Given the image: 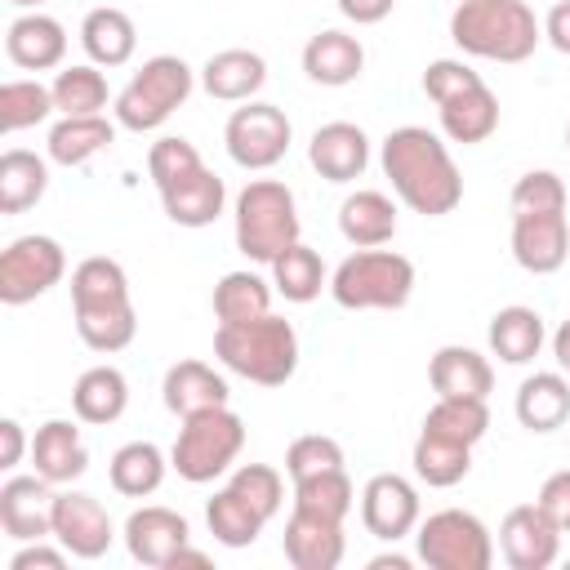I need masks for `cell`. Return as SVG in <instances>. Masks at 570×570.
<instances>
[{"label":"cell","mask_w":570,"mask_h":570,"mask_svg":"<svg viewBox=\"0 0 570 570\" xmlns=\"http://www.w3.org/2000/svg\"><path fill=\"white\" fill-rule=\"evenodd\" d=\"M379 165L392 178L396 200L423 218H445L463 200V174H459L445 138L423 125L392 129L379 147Z\"/></svg>","instance_id":"obj_1"},{"label":"cell","mask_w":570,"mask_h":570,"mask_svg":"<svg viewBox=\"0 0 570 570\" xmlns=\"http://www.w3.org/2000/svg\"><path fill=\"white\" fill-rule=\"evenodd\" d=\"M71 316L89 352H125L138 334V312L129 298V276L116 258L89 254L71 267Z\"/></svg>","instance_id":"obj_2"},{"label":"cell","mask_w":570,"mask_h":570,"mask_svg":"<svg viewBox=\"0 0 570 570\" xmlns=\"http://www.w3.org/2000/svg\"><path fill=\"white\" fill-rule=\"evenodd\" d=\"M450 40L468 58L525 62L543 40V22L525 0H459L450 13Z\"/></svg>","instance_id":"obj_3"},{"label":"cell","mask_w":570,"mask_h":570,"mask_svg":"<svg viewBox=\"0 0 570 570\" xmlns=\"http://www.w3.org/2000/svg\"><path fill=\"white\" fill-rule=\"evenodd\" d=\"M214 356L232 374H240L258 387H285L298 370V330L276 312L240 321V325H218Z\"/></svg>","instance_id":"obj_4"},{"label":"cell","mask_w":570,"mask_h":570,"mask_svg":"<svg viewBox=\"0 0 570 570\" xmlns=\"http://www.w3.org/2000/svg\"><path fill=\"white\" fill-rule=\"evenodd\" d=\"M232 227H236V249L249 263H272L281 249L303 240L298 223V200L281 178H249L236 191L232 205Z\"/></svg>","instance_id":"obj_5"},{"label":"cell","mask_w":570,"mask_h":570,"mask_svg":"<svg viewBox=\"0 0 570 570\" xmlns=\"http://www.w3.org/2000/svg\"><path fill=\"white\" fill-rule=\"evenodd\" d=\"M414 294V263L396 249H356L330 276V298L347 312H401Z\"/></svg>","instance_id":"obj_6"},{"label":"cell","mask_w":570,"mask_h":570,"mask_svg":"<svg viewBox=\"0 0 570 570\" xmlns=\"http://www.w3.org/2000/svg\"><path fill=\"white\" fill-rule=\"evenodd\" d=\"M240 450H245V419L232 405H214V410L183 419V428L169 445V468L187 485H205V481H218L223 472H232Z\"/></svg>","instance_id":"obj_7"},{"label":"cell","mask_w":570,"mask_h":570,"mask_svg":"<svg viewBox=\"0 0 570 570\" xmlns=\"http://www.w3.org/2000/svg\"><path fill=\"white\" fill-rule=\"evenodd\" d=\"M191 89H196V71L178 53H156L116 94V102H111L116 125L129 134H151L191 98Z\"/></svg>","instance_id":"obj_8"},{"label":"cell","mask_w":570,"mask_h":570,"mask_svg":"<svg viewBox=\"0 0 570 570\" xmlns=\"http://www.w3.org/2000/svg\"><path fill=\"white\" fill-rule=\"evenodd\" d=\"M414 552L428 570H490L494 566L490 525L468 508L428 512L414 530Z\"/></svg>","instance_id":"obj_9"},{"label":"cell","mask_w":570,"mask_h":570,"mask_svg":"<svg viewBox=\"0 0 570 570\" xmlns=\"http://www.w3.org/2000/svg\"><path fill=\"white\" fill-rule=\"evenodd\" d=\"M62 276H67V249L53 236L27 232V236H13L0 249V303L4 307L36 303Z\"/></svg>","instance_id":"obj_10"},{"label":"cell","mask_w":570,"mask_h":570,"mask_svg":"<svg viewBox=\"0 0 570 570\" xmlns=\"http://www.w3.org/2000/svg\"><path fill=\"white\" fill-rule=\"evenodd\" d=\"M289 138H294V125L289 116L276 107V102H258L249 98L245 107H236L223 125V142H227V156L240 165V169H272L285 160L289 151Z\"/></svg>","instance_id":"obj_11"},{"label":"cell","mask_w":570,"mask_h":570,"mask_svg":"<svg viewBox=\"0 0 570 570\" xmlns=\"http://www.w3.org/2000/svg\"><path fill=\"white\" fill-rule=\"evenodd\" d=\"M423 521V503L410 476L401 472H374L361 490V525L383 539V543H401L405 534H414Z\"/></svg>","instance_id":"obj_12"},{"label":"cell","mask_w":570,"mask_h":570,"mask_svg":"<svg viewBox=\"0 0 570 570\" xmlns=\"http://www.w3.org/2000/svg\"><path fill=\"white\" fill-rule=\"evenodd\" d=\"M53 539L76 561H98V557H107V548L116 539V525H111V512L94 494L58 490L53 494Z\"/></svg>","instance_id":"obj_13"},{"label":"cell","mask_w":570,"mask_h":570,"mask_svg":"<svg viewBox=\"0 0 570 570\" xmlns=\"http://www.w3.org/2000/svg\"><path fill=\"white\" fill-rule=\"evenodd\" d=\"M512 258L530 276H552L570 258V218L566 209L512 214Z\"/></svg>","instance_id":"obj_14"},{"label":"cell","mask_w":570,"mask_h":570,"mask_svg":"<svg viewBox=\"0 0 570 570\" xmlns=\"http://www.w3.org/2000/svg\"><path fill=\"white\" fill-rule=\"evenodd\" d=\"M191 543V525L183 512L165 508V503H142L129 512L125 521V548L134 561L142 566H156V570H169L174 557Z\"/></svg>","instance_id":"obj_15"},{"label":"cell","mask_w":570,"mask_h":570,"mask_svg":"<svg viewBox=\"0 0 570 570\" xmlns=\"http://www.w3.org/2000/svg\"><path fill=\"white\" fill-rule=\"evenodd\" d=\"M499 548L512 570H548L561 552V530L539 503H517L499 525Z\"/></svg>","instance_id":"obj_16"},{"label":"cell","mask_w":570,"mask_h":570,"mask_svg":"<svg viewBox=\"0 0 570 570\" xmlns=\"http://www.w3.org/2000/svg\"><path fill=\"white\" fill-rule=\"evenodd\" d=\"M53 481H45L40 472L31 476H9L0 485V530L13 543H31V539H53Z\"/></svg>","instance_id":"obj_17"},{"label":"cell","mask_w":570,"mask_h":570,"mask_svg":"<svg viewBox=\"0 0 570 570\" xmlns=\"http://www.w3.org/2000/svg\"><path fill=\"white\" fill-rule=\"evenodd\" d=\"M281 548H285V561L294 570H334L343 561V552H347L343 521L321 517V512H307V508H289Z\"/></svg>","instance_id":"obj_18"},{"label":"cell","mask_w":570,"mask_h":570,"mask_svg":"<svg viewBox=\"0 0 570 570\" xmlns=\"http://www.w3.org/2000/svg\"><path fill=\"white\" fill-rule=\"evenodd\" d=\"M4 53L22 71H53L67 58V27L53 13L22 9L4 31Z\"/></svg>","instance_id":"obj_19"},{"label":"cell","mask_w":570,"mask_h":570,"mask_svg":"<svg viewBox=\"0 0 570 570\" xmlns=\"http://www.w3.org/2000/svg\"><path fill=\"white\" fill-rule=\"evenodd\" d=\"M307 165L325 178V183H352L365 174L370 165V138L361 125L352 120H330L312 134L307 142Z\"/></svg>","instance_id":"obj_20"},{"label":"cell","mask_w":570,"mask_h":570,"mask_svg":"<svg viewBox=\"0 0 570 570\" xmlns=\"http://www.w3.org/2000/svg\"><path fill=\"white\" fill-rule=\"evenodd\" d=\"M160 205H165V218L174 227H191L196 232V227H209L214 218H223V209H227V183L209 165H200V169L183 174L178 183L160 187Z\"/></svg>","instance_id":"obj_21"},{"label":"cell","mask_w":570,"mask_h":570,"mask_svg":"<svg viewBox=\"0 0 570 570\" xmlns=\"http://www.w3.org/2000/svg\"><path fill=\"white\" fill-rule=\"evenodd\" d=\"M31 463L45 481L71 485L76 476L89 472V445L71 419H45L31 436Z\"/></svg>","instance_id":"obj_22"},{"label":"cell","mask_w":570,"mask_h":570,"mask_svg":"<svg viewBox=\"0 0 570 570\" xmlns=\"http://www.w3.org/2000/svg\"><path fill=\"white\" fill-rule=\"evenodd\" d=\"M160 396H165V410H169V414L187 419V414L227 405V401H232V387H227V379H223L214 365L187 356V361H174V365L165 370Z\"/></svg>","instance_id":"obj_23"},{"label":"cell","mask_w":570,"mask_h":570,"mask_svg":"<svg viewBox=\"0 0 570 570\" xmlns=\"http://www.w3.org/2000/svg\"><path fill=\"white\" fill-rule=\"evenodd\" d=\"M436 120H441V134L450 142L476 147L499 129V98H494V89L485 80H476V85L441 98L436 102Z\"/></svg>","instance_id":"obj_24"},{"label":"cell","mask_w":570,"mask_h":570,"mask_svg":"<svg viewBox=\"0 0 570 570\" xmlns=\"http://www.w3.org/2000/svg\"><path fill=\"white\" fill-rule=\"evenodd\" d=\"M428 383H432L436 396H476V401H485L494 392V365L476 347L445 343L428 361Z\"/></svg>","instance_id":"obj_25"},{"label":"cell","mask_w":570,"mask_h":570,"mask_svg":"<svg viewBox=\"0 0 570 570\" xmlns=\"http://www.w3.org/2000/svg\"><path fill=\"white\" fill-rule=\"evenodd\" d=\"M267 85V58L254 49H218L200 67V89L218 102H249Z\"/></svg>","instance_id":"obj_26"},{"label":"cell","mask_w":570,"mask_h":570,"mask_svg":"<svg viewBox=\"0 0 570 570\" xmlns=\"http://www.w3.org/2000/svg\"><path fill=\"white\" fill-rule=\"evenodd\" d=\"M361 67H365V45L338 27H325L303 45V71L312 85L343 89L361 76Z\"/></svg>","instance_id":"obj_27"},{"label":"cell","mask_w":570,"mask_h":570,"mask_svg":"<svg viewBox=\"0 0 570 570\" xmlns=\"http://www.w3.org/2000/svg\"><path fill=\"white\" fill-rule=\"evenodd\" d=\"M512 410H517V423L525 432L548 436V432L566 428V419H570V383H566V374L561 370H534L530 379H521Z\"/></svg>","instance_id":"obj_28"},{"label":"cell","mask_w":570,"mask_h":570,"mask_svg":"<svg viewBox=\"0 0 570 570\" xmlns=\"http://www.w3.org/2000/svg\"><path fill=\"white\" fill-rule=\"evenodd\" d=\"M338 232L347 245L356 249H374V245H387L396 236V200L387 191H374V187H356L352 196H343L338 205Z\"/></svg>","instance_id":"obj_29"},{"label":"cell","mask_w":570,"mask_h":570,"mask_svg":"<svg viewBox=\"0 0 570 570\" xmlns=\"http://www.w3.org/2000/svg\"><path fill=\"white\" fill-rule=\"evenodd\" d=\"M485 338H490V356H499L503 365H530V361L543 352L548 330H543V316H539L534 307L508 303V307H499V312L490 316Z\"/></svg>","instance_id":"obj_30"},{"label":"cell","mask_w":570,"mask_h":570,"mask_svg":"<svg viewBox=\"0 0 570 570\" xmlns=\"http://www.w3.org/2000/svg\"><path fill=\"white\" fill-rule=\"evenodd\" d=\"M80 49L89 53L94 67H125L138 49V27L125 9L116 4H98L85 13L80 22Z\"/></svg>","instance_id":"obj_31"},{"label":"cell","mask_w":570,"mask_h":570,"mask_svg":"<svg viewBox=\"0 0 570 570\" xmlns=\"http://www.w3.org/2000/svg\"><path fill=\"white\" fill-rule=\"evenodd\" d=\"M116 129H120V125L107 120L102 111H98V116H58V120L49 125L45 151H49L53 165L76 169V165L94 160L102 147H111V142H116Z\"/></svg>","instance_id":"obj_32"},{"label":"cell","mask_w":570,"mask_h":570,"mask_svg":"<svg viewBox=\"0 0 570 570\" xmlns=\"http://www.w3.org/2000/svg\"><path fill=\"white\" fill-rule=\"evenodd\" d=\"M129 405V379L116 365H89L71 387V410L89 428H107Z\"/></svg>","instance_id":"obj_33"},{"label":"cell","mask_w":570,"mask_h":570,"mask_svg":"<svg viewBox=\"0 0 570 570\" xmlns=\"http://www.w3.org/2000/svg\"><path fill=\"white\" fill-rule=\"evenodd\" d=\"M165 472H169V459L156 441H125L111 463H107V481L116 494L125 499H147L165 485Z\"/></svg>","instance_id":"obj_34"},{"label":"cell","mask_w":570,"mask_h":570,"mask_svg":"<svg viewBox=\"0 0 570 570\" xmlns=\"http://www.w3.org/2000/svg\"><path fill=\"white\" fill-rule=\"evenodd\" d=\"M45 191H49V160L27 147H9L0 156V214H22L40 205Z\"/></svg>","instance_id":"obj_35"},{"label":"cell","mask_w":570,"mask_h":570,"mask_svg":"<svg viewBox=\"0 0 570 570\" xmlns=\"http://www.w3.org/2000/svg\"><path fill=\"white\" fill-rule=\"evenodd\" d=\"M267 267H272V285H276V294H281L285 303H312L321 289H330L325 258H321L312 245H303V240H294L289 249H281Z\"/></svg>","instance_id":"obj_36"},{"label":"cell","mask_w":570,"mask_h":570,"mask_svg":"<svg viewBox=\"0 0 570 570\" xmlns=\"http://www.w3.org/2000/svg\"><path fill=\"white\" fill-rule=\"evenodd\" d=\"M272 294H276V285L263 281L258 272H249V267L227 272L214 285V316H218V325H240V321L267 316L272 312Z\"/></svg>","instance_id":"obj_37"},{"label":"cell","mask_w":570,"mask_h":570,"mask_svg":"<svg viewBox=\"0 0 570 570\" xmlns=\"http://www.w3.org/2000/svg\"><path fill=\"white\" fill-rule=\"evenodd\" d=\"M419 432H432V436H445V441L472 450L490 432V405L476 396H436V405L423 414Z\"/></svg>","instance_id":"obj_38"},{"label":"cell","mask_w":570,"mask_h":570,"mask_svg":"<svg viewBox=\"0 0 570 570\" xmlns=\"http://www.w3.org/2000/svg\"><path fill=\"white\" fill-rule=\"evenodd\" d=\"M410 463H414V476L432 490H450L459 485L468 472H472V450L468 445H454L445 436H432V432H419L414 450H410Z\"/></svg>","instance_id":"obj_39"},{"label":"cell","mask_w":570,"mask_h":570,"mask_svg":"<svg viewBox=\"0 0 570 570\" xmlns=\"http://www.w3.org/2000/svg\"><path fill=\"white\" fill-rule=\"evenodd\" d=\"M205 525H209V534H214L223 548H249V543L263 534L267 517H258L232 485H223V490H214V499L205 503Z\"/></svg>","instance_id":"obj_40"},{"label":"cell","mask_w":570,"mask_h":570,"mask_svg":"<svg viewBox=\"0 0 570 570\" xmlns=\"http://www.w3.org/2000/svg\"><path fill=\"white\" fill-rule=\"evenodd\" d=\"M53 107L58 116H98L107 107V76L102 67L94 62H71V67H58L53 76Z\"/></svg>","instance_id":"obj_41"},{"label":"cell","mask_w":570,"mask_h":570,"mask_svg":"<svg viewBox=\"0 0 570 570\" xmlns=\"http://www.w3.org/2000/svg\"><path fill=\"white\" fill-rule=\"evenodd\" d=\"M53 89L40 85V80H4L0 85V134H22V129H36L53 116Z\"/></svg>","instance_id":"obj_42"},{"label":"cell","mask_w":570,"mask_h":570,"mask_svg":"<svg viewBox=\"0 0 570 570\" xmlns=\"http://www.w3.org/2000/svg\"><path fill=\"white\" fill-rule=\"evenodd\" d=\"M294 508H307V512L347 521V512L356 508V485H352L347 468L316 472V476H298V481H294Z\"/></svg>","instance_id":"obj_43"},{"label":"cell","mask_w":570,"mask_h":570,"mask_svg":"<svg viewBox=\"0 0 570 570\" xmlns=\"http://www.w3.org/2000/svg\"><path fill=\"white\" fill-rule=\"evenodd\" d=\"M227 485L258 512V517H276L281 512V503H285V476L272 468V463H240V468H232V476H227Z\"/></svg>","instance_id":"obj_44"},{"label":"cell","mask_w":570,"mask_h":570,"mask_svg":"<svg viewBox=\"0 0 570 570\" xmlns=\"http://www.w3.org/2000/svg\"><path fill=\"white\" fill-rule=\"evenodd\" d=\"M200 165H205V160H200L196 142H187V138H178V134L156 138L151 151H147V174H151L156 191L169 187V183H178L183 174H191V169H200Z\"/></svg>","instance_id":"obj_45"},{"label":"cell","mask_w":570,"mask_h":570,"mask_svg":"<svg viewBox=\"0 0 570 570\" xmlns=\"http://www.w3.org/2000/svg\"><path fill=\"white\" fill-rule=\"evenodd\" d=\"M566 183H561V174H552V169H530V174H521L517 183H512V196H508V205H512V214H543V209H566Z\"/></svg>","instance_id":"obj_46"},{"label":"cell","mask_w":570,"mask_h":570,"mask_svg":"<svg viewBox=\"0 0 570 570\" xmlns=\"http://www.w3.org/2000/svg\"><path fill=\"white\" fill-rule=\"evenodd\" d=\"M334 468H343V445H338L334 436L307 432V436H294L289 450H285V472H289V481L316 476V472H334Z\"/></svg>","instance_id":"obj_47"},{"label":"cell","mask_w":570,"mask_h":570,"mask_svg":"<svg viewBox=\"0 0 570 570\" xmlns=\"http://www.w3.org/2000/svg\"><path fill=\"white\" fill-rule=\"evenodd\" d=\"M481 80V71H472L463 58H436V62H428V71H423V94L432 98V102H441V98H450V94H459V89H468V85H476Z\"/></svg>","instance_id":"obj_48"},{"label":"cell","mask_w":570,"mask_h":570,"mask_svg":"<svg viewBox=\"0 0 570 570\" xmlns=\"http://www.w3.org/2000/svg\"><path fill=\"white\" fill-rule=\"evenodd\" d=\"M534 503L552 517V525H557L561 534H570V468L552 472V476L539 485V499H534Z\"/></svg>","instance_id":"obj_49"},{"label":"cell","mask_w":570,"mask_h":570,"mask_svg":"<svg viewBox=\"0 0 570 570\" xmlns=\"http://www.w3.org/2000/svg\"><path fill=\"white\" fill-rule=\"evenodd\" d=\"M67 548L53 539H31V543H22L13 557H9V570H62L67 566Z\"/></svg>","instance_id":"obj_50"},{"label":"cell","mask_w":570,"mask_h":570,"mask_svg":"<svg viewBox=\"0 0 570 570\" xmlns=\"http://www.w3.org/2000/svg\"><path fill=\"white\" fill-rule=\"evenodd\" d=\"M27 450H31V441H27L22 423H18V419H0V468H4V472L18 468Z\"/></svg>","instance_id":"obj_51"},{"label":"cell","mask_w":570,"mask_h":570,"mask_svg":"<svg viewBox=\"0 0 570 570\" xmlns=\"http://www.w3.org/2000/svg\"><path fill=\"white\" fill-rule=\"evenodd\" d=\"M543 40H548L557 53L570 58V0H557V4L548 9V18H543Z\"/></svg>","instance_id":"obj_52"},{"label":"cell","mask_w":570,"mask_h":570,"mask_svg":"<svg viewBox=\"0 0 570 570\" xmlns=\"http://www.w3.org/2000/svg\"><path fill=\"white\" fill-rule=\"evenodd\" d=\"M392 4L396 0H338V13L347 22H356V27H374V22H383L392 13Z\"/></svg>","instance_id":"obj_53"},{"label":"cell","mask_w":570,"mask_h":570,"mask_svg":"<svg viewBox=\"0 0 570 570\" xmlns=\"http://www.w3.org/2000/svg\"><path fill=\"white\" fill-rule=\"evenodd\" d=\"M552 356H557V370L561 374H570V316L557 325V334H552Z\"/></svg>","instance_id":"obj_54"},{"label":"cell","mask_w":570,"mask_h":570,"mask_svg":"<svg viewBox=\"0 0 570 570\" xmlns=\"http://www.w3.org/2000/svg\"><path fill=\"white\" fill-rule=\"evenodd\" d=\"M410 570V557H401V552H379V557H370V570Z\"/></svg>","instance_id":"obj_55"},{"label":"cell","mask_w":570,"mask_h":570,"mask_svg":"<svg viewBox=\"0 0 570 570\" xmlns=\"http://www.w3.org/2000/svg\"><path fill=\"white\" fill-rule=\"evenodd\" d=\"M178 566H209V557H205V552H196V548L187 543V548L174 557V566H169V570H178Z\"/></svg>","instance_id":"obj_56"},{"label":"cell","mask_w":570,"mask_h":570,"mask_svg":"<svg viewBox=\"0 0 570 570\" xmlns=\"http://www.w3.org/2000/svg\"><path fill=\"white\" fill-rule=\"evenodd\" d=\"M9 4H18V9H40L45 0H9Z\"/></svg>","instance_id":"obj_57"},{"label":"cell","mask_w":570,"mask_h":570,"mask_svg":"<svg viewBox=\"0 0 570 570\" xmlns=\"http://www.w3.org/2000/svg\"><path fill=\"white\" fill-rule=\"evenodd\" d=\"M566 151H570V125H566Z\"/></svg>","instance_id":"obj_58"}]
</instances>
